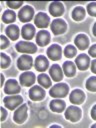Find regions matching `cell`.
Segmentation results:
<instances>
[{
	"label": "cell",
	"mask_w": 96,
	"mask_h": 128,
	"mask_svg": "<svg viewBox=\"0 0 96 128\" xmlns=\"http://www.w3.org/2000/svg\"><path fill=\"white\" fill-rule=\"evenodd\" d=\"M69 91V86L66 83H57L49 90V95L53 98H64Z\"/></svg>",
	"instance_id": "6da1fadb"
},
{
	"label": "cell",
	"mask_w": 96,
	"mask_h": 128,
	"mask_svg": "<svg viewBox=\"0 0 96 128\" xmlns=\"http://www.w3.org/2000/svg\"><path fill=\"white\" fill-rule=\"evenodd\" d=\"M3 102H4V105H5V107L7 109L14 110V109H16L18 106H20L22 104L23 98L20 95L13 94V95H10V96H6L3 99Z\"/></svg>",
	"instance_id": "7a4b0ae2"
},
{
	"label": "cell",
	"mask_w": 96,
	"mask_h": 128,
	"mask_svg": "<svg viewBox=\"0 0 96 128\" xmlns=\"http://www.w3.org/2000/svg\"><path fill=\"white\" fill-rule=\"evenodd\" d=\"M81 115H82L81 109L75 105H71L67 107V109L64 112L65 118L70 122H77L78 120H80Z\"/></svg>",
	"instance_id": "3957f363"
},
{
	"label": "cell",
	"mask_w": 96,
	"mask_h": 128,
	"mask_svg": "<svg viewBox=\"0 0 96 128\" xmlns=\"http://www.w3.org/2000/svg\"><path fill=\"white\" fill-rule=\"evenodd\" d=\"M15 48L18 52L23 54H32V53H35L37 50L36 45L29 41H20L16 44Z\"/></svg>",
	"instance_id": "277c9868"
},
{
	"label": "cell",
	"mask_w": 96,
	"mask_h": 128,
	"mask_svg": "<svg viewBox=\"0 0 96 128\" xmlns=\"http://www.w3.org/2000/svg\"><path fill=\"white\" fill-rule=\"evenodd\" d=\"M50 29L51 31L55 34V35H60L62 33H64L67 29V24L66 22L61 19V18H56L54 19L51 24H50Z\"/></svg>",
	"instance_id": "5b68a950"
},
{
	"label": "cell",
	"mask_w": 96,
	"mask_h": 128,
	"mask_svg": "<svg viewBox=\"0 0 96 128\" xmlns=\"http://www.w3.org/2000/svg\"><path fill=\"white\" fill-rule=\"evenodd\" d=\"M27 105L26 104H21L20 106H18V108L16 109V111L14 112L13 115V120L18 123V124H22L25 122V120L27 119Z\"/></svg>",
	"instance_id": "8992f818"
},
{
	"label": "cell",
	"mask_w": 96,
	"mask_h": 128,
	"mask_svg": "<svg viewBox=\"0 0 96 128\" xmlns=\"http://www.w3.org/2000/svg\"><path fill=\"white\" fill-rule=\"evenodd\" d=\"M33 17H34V10L31 6L26 5L23 8H21L18 12V18L23 23L29 22Z\"/></svg>",
	"instance_id": "52a82bcc"
},
{
	"label": "cell",
	"mask_w": 96,
	"mask_h": 128,
	"mask_svg": "<svg viewBox=\"0 0 96 128\" xmlns=\"http://www.w3.org/2000/svg\"><path fill=\"white\" fill-rule=\"evenodd\" d=\"M33 65V59L31 56L27 55V54H23L22 56H20L17 60V67L18 69L25 71V70H29Z\"/></svg>",
	"instance_id": "ba28073f"
},
{
	"label": "cell",
	"mask_w": 96,
	"mask_h": 128,
	"mask_svg": "<svg viewBox=\"0 0 96 128\" xmlns=\"http://www.w3.org/2000/svg\"><path fill=\"white\" fill-rule=\"evenodd\" d=\"M21 90L20 85L18 84V82L15 79H9L6 81L5 85H4V92L7 95H13V94H17L19 93Z\"/></svg>",
	"instance_id": "9c48e42d"
},
{
	"label": "cell",
	"mask_w": 96,
	"mask_h": 128,
	"mask_svg": "<svg viewBox=\"0 0 96 128\" xmlns=\"http://www.w3.org/2000/svg\"><path fill=\"white\" fill-rule=\"evenodd\" d=\"M35 79L36 77L33 72H23L19 77V83L24 87H30L34 84Z\"/></svg>",
	"instance_id": "30bf717a"
},
{
	"label": "cell",
	"mask_w": 96,
	"mask_h": 128,
	"mask_svg": "<svg viewBox=\"0 0 96 128\" xmlns=\"http://www.w3.org/2000/svg\"><path fill=\"white\" fill-rule=\"evenodd\" d=\"M50 23L49 16L44 12H39L36 16H34V24L38 28H46Z\"/></svg>",
	"instance_id": "8fae6325"
},
{
	"label": "cell",
	"mask_w": 96,
	"mask_h": 128,
	"mask_svg": "<svg viewBox=\"0 0 96 128\" xmlns=\"http://www.w3.org/2000/svg\"><path fill=\"white\" fill-rule=\"evenodd\" d=\"M47 55L48 58L53 60V61H58L61 59L62 55V49L60 45L58 44H52L48 49H47Z\"/></svg>",
	"instance_id": "7c38bea8"
},
{
	"label": "cell",
	"mask_w": 96,
	"mask_h": 128,
	"mask_svg": "<svg viewBox=\"0 0 96 128\" xmlns=\"http://www.w3.org/2000/svg\"><path fill=\"white\" fill-rule=\"evenodd\" d=\"M45 97V90L38 85L33 86L29 90V98L33 101H40Z\"/></svg>",
	"instance_id": "4fadbf2b"
},
{
	"label": "cell",
	"mask_w": 96,
	"mask_h": 128,
	"mask_svg": "<svg viewBox=\"0 0 96 128\" xmlns=\"http://www.w3.org/2000/svg\"><path fill=\"white\" fill-rule=\"evenodd\" d=\"M75 66L80 70H86L90 65V59L87 54H80L75 59Z\"/></svg>",
	"instance_id": "5bb4252c"
},
{
	"label": "cell",
	"mask_w": 96,
	"mask_h": 128,
	"mask_svg": "<svg viewBox=\"0 0 96 128\" xmlns=\"http://www.w3.org/2000/svg\"><path fill=\"white\" fill-rule=\"evenodd\" d=\"M49 75L55 82H59L63 78V71L58 64H53L49 69Z\"/></svg>",
	"instance_id": "9a60e30c"
},
{
	"label": "cell",
	"mask_w": 96,
	"mask_h": 128,
	"mask_svg": "<svg viewBox=\"0 0 96 128\" xmlns=\"http://www.w3.org/2000/svg\"><path fill=\"white\" fill-rule=\"evenodd\" d=\"M85 99V94L80 89H74L69 96V100L72 104H81Z\"/></svg>",
	"instance_id": "2e32d148"
},
{
	"label": "cell",
	"mask_w": 96,
	"mask_h": 128,
	"mask_svg": "<svg viewBox=\"0 0 96 128\" xmlns=\"http://www.w3.org/2000/svg\"><path fill=\"white\" fill-rule=\"evenodd\" d=\"M49 13L52 16L58 17L61 16L64 13V6L61 2L55 1V2H51L49 5Z\"/></svg>",
	"instance_id": "e0dca14e"
},
{
	"label": "cell",
	"mask_w": 96,
	"mask_h": 128,
	"mask_svg": "<svg viewBox=\"0 0 96 128\" xmlns=\"http://www.w3.org/2000/svg\"><path fill=\"white\" fill-rule=\"evenodd\" d=\"M74 44L75 46L80 49V50H84L86 48H88L89 45V38L87 35L85 34H78L75 39H74Z\"/></svg>",
	"instance_id": "ac0fdd59"
},
{
	"label": "cell",
	"mask_w": 96,
	"mask_h": 128,
	"mask_svg": "<svg viewBox=\"0 0 96 128\" xmlns=\"http://www.w3.org/2000/svg\"><path fill=\"white\" fill-rule=\"evenodd\" d=\"M50 42V34L46 30H40L36 35V43L37 45L43 47L46 46Z\"/></svg>",
	"instance_id": "d6986e66"
},
{
	"label": "cell",
	"mask_w": 96,
	"mask_h": 128,
	"mask_svg": "<svg viewBox=\"0 0 96 128\" xmlns=\"http://www.w3.org/2000/svg\"><path fill=\"white\" fill-rule=\"evenodd\" d=\"M48 65H49L48 59L45 56H42V55L37 56V58L34 61V67H35V69L37 71H40V72L45 71L48 68Z\"/></svg>",
	"instance_id": "ffe728a7"
},
{
	"label": "cell",
	"mask_w": 96,
	"mask_h": 128,
	"mask_svg": "<svg viewBox=\"0 0 96 128\" xmlns=\"http://www.w3.org/2000/svg\"><path fill=\"white\" fill-rule=\"evenodd\" d=\"M65 107H66V103L63 100H61V98H55L49 104L50 110L53 112H57V113L62 112L65 109Z\"/></svg>",
	"instance_id": "44dd1931"
},
{
	"label": "cell",
	"mask_w": 96,
	"mask_h": 128,
	"mask_svg": "<svg viewBox=\"0 0 96 128\" xmlns=\"http://www.w3.org/2000/svg\"><path fill=\"white\" fill-rule=\"evenodd\" d=\"M35 32H36L35 31V27L32 24H25L22 27L21 35L25 40H30V39H32L34 37Z\"/></svg>",
	"instance_id": "7402d4cb"
},
{
	"label": "cell",
	"mask_w": 96,
	"mask_h": 128,
	"mask_svg": "<svg viewBox=\"0 0 96 128\" xmlns=\"http://www.w3.org/2000/svg\"><path fill=\"white\" fill-rule=\"evenodd\" d=\"M6 34L8 36L9 39L11 40H17L18 37H19V34H20V31H19V27L15 24H10L7 28H6Z\"/></svg>",
	"instance_id": "603a6c76"
},
{
	"label": "cell",
	"mask_w": 96,
	"mask_h": 128,
	"mask_svg": "<svg viewBox=\"0 0 96 128\" xmlns=\"http://www.w3.org/2000/svg\"><path fill=\"white\" fill-rule=\"evenodd\" d=\"M63 72L67 77L74 76L76 72V66L72 61H66L63 64Z\"/></svg>",
	"instance_id": "cb8c5ba5"
},
{
	"label": "cell",
	"mask_w": 96,
	"mask_h": 128,
	"mask_svg": "<svg viewBox=\"0 0 96 128\" xmlns=\"http://www.w3.org/2000/svg\"><path fill=\"white\" fill-rule=\"evenodd\" d=\"M37 81H38L39 85L42 86L43 88H49V87H51V81H52V80H51L50 77H49L47 74H45V73L39 74V76L37 77Z\"/></svg>",
	"instance_id": "d4e9b609"
},
{
	"label": "cell",
	"mask_w": 96,
	"mask_h": 128,
	"mask_svg": "<svg viewBox=\"0 0 96 128\" xmlns=\"http://www.w3.org/2000/svg\"><path fill=\"white\" fill-rule=\"evenodd\" d=\"M85 17V10L81 6H77L72 11V18L75 21H81Z\"/></svg>",
	"instance_id": "484cf974"
},
{
	"label": "cell",
	"mask_w": 96,
	"mask_h": 128,
	"mask_svg": "<svg viewBox=\"0 0 96 128\" xmlns=\"http://www.w3.org/2000/svg\"><path fill=\"white\" fill-rule=\"evenodd\" d=\"M1 19L4 23L10 24V23L14 22V20L16 19V13L13 10H6L3 13V15L1 16Z\"/></svg>",
	"instance_id": "4316f807"
},
{
	"label": "cell",
	"mask_w": 96,
	"mask_h": 128,
	"mask_svg": "<svg viewBox=\"0 0 96 128\" xmlns=\"http://www.w3.org/2000/svg\"><path fill=\"white\" fill-rule=\"evenodd\" d=\"M76 53H77V49L73 45H67L65 47V49H64V55L66 57H68V58L74 57L76 55Z\"/></svg>",
	"instance_id": "83f0119b"
},
{
	"label": "cell",
	"mask_w": 96,
	"mask_h": 128,
	"mask_svg": "<svg viewBox=\"0 0 96 128\" xmlns=\"http://www.w3.org/2000/svg\"><path fill=\"white\" fill-rule=\"evenodd\" d=\"M10 62H11L10 58L5 53H1L0 54V67L1 68H3V69L7 68L10 65Z\"/></svg>",
	"instance_id": "f1b7e54d"
},
{
	"label": "cell",
	"mask_w": 96,
	"mask_h": 128,
	"mask_svg": "<svg viewBox=\"0 0 96 128\" xmlns=\"http://www.w3.org/2000/svg\"><path fill=\"white\" fill-rule=\"evenodd\" d=\"M86 88L92 92L96 91V77L95 76L88 78V80L86 81Z\"/></svg>",
	"instance_id": "f546056e"
},
{
	"label": "cell",
	"mask_w": 96,
	"mask_h": 128,
	"mask_svg": "<svg viewBox=\"0 0 96 128\" xmlns=\"http://www.w3.org/2000/svg\"><path fill=\"white\" fill-rule=\"evenodd\" d=\"M87 12H88V14H90L93 17L96 15V4H95V2H91L87 5Z\"/></svg>",
	"instance_id": "4dcf8cb0"
},
{
	"label": "cell",
	"mask_w": 96,
	"mask_h": 128,
	"mask_svg": "<svg viewBox=\"0 0 96 128\" xmlns=\"http://www.w3.org/2000/svg\"><path fill=\"white\" fill-rule=\"evenodd\" d=\"M9 45V40L6 36L1 35L0 36V49H4Z\"/></svg>",
	"instance_id": "1f68e13d"
},
{
	"label": "cell",
	"mask_w": 96,
	"mask_h": 128,
	"mask_svg": "<svg viewBox=\"0 0 96 128\" xmlns=\"http://www.w3.org/2000/svg\"><path fill=\"white\" fill-rule=\"evenodd\" d=\"M21 5H22V2H21V1H18V2L8 1V2H7V6H8L9 8H12V9H16V8H19Z\"/></svg>",
	"instance_id": "d6a6232c"
},
{
	"label": "cell",
	"mask_w": 96,
	"mask_h": 128,
	"mask_svg": "<svg viewBox=\"0 0 96 128\" xmlns=\"http://www.w3.org/2000/svg\"><path fill=\"white\" fill-rule=\"evenodd\" d=\"M7 117V111L5 108L0 107V121H4Z\"/></svg>",
	"instance_id": "836d02e7"
},
{
	"label": "cell",
	"mask_w": 96,
	"mask_h": 128,
	"mask_svg": "<svg viewBox=\"0 0 96 128\" xmlns=\"http://www.w3.org/2000/svg\"><path fill=\"white\" fill-rule=\"evenodd\" d=\"M88 53H89V55H90V56H92L93 58H94V57H96V45H95V44H93V45L89 48Z\"/></svg>",
	"instance_id": "e575fe53"
},
{
	"label": "cell",
	"mask_w": 96,
	"mask_h": 128,
	"mask_svg": "<svg viewBox=\"0 0 96 128\" xmlns=\"http://www.w3.org/2000/svg\"><path fill=\"white\" fill-rule=\"evenodd\" d=\"M91 117H92V119H96V105H94L93 107H92V109H91Z\"/></svg>",
	"instance_id": "d590c367"
},
{
	"label": "cell",
	"mask_w": 96,
	"mask_h": 128,
	"mask_svg": "<svg viewBox=\"0 0 96 128\" xmlns=\"http://www.w3.org/2000/svg\"><path fill=\"white\" fill-rule=\"evenodd\" d=\"M90 64H91V71L93 73H96V60H93Z\"/></svg>",
	"instance_id": "8d00e7d4"
},
{
	"label": "cell",
	"mask_w": 96,
	"mask_h": 128,
	"mask_svg": "<svg viewBox=\"0 0 96 128\" xmlns=\"http://www.w3.org/2000/svg\"><path fill=\"white\" fill-rule=\"evenodd\" d=\"M4 75L2 74V73H0V87H2L3 86V84H4Z\"/></svg>",
	"instance_id": "74e56055"
},
{
	"label": "cell",
	"mask_w": 96,
	"mask_h": 128,
	"mask_svg": "<svg viewBox=\"0 0 96 128\" xmlns=\"http://www.w3.org/2000/svg\"><path fill=\"white\" fill-rule=\"evenodd\" d=\"M93 35L96 36V23L93 25Z\"/></svg>",
	"instance_id": "f35d334b"
},
{
	"label": "cell",
	"mask_w": 96,
	"mask_h": 128,
	"mask_svg": "<svg viewBox=\"0 0 96 128\" xmlns=\"http://www.w3.org/2000/svg\"><path fill=\"white\" fill-rule=\"evenodd\" d=\"M51 127H60L59 125H51Z\"/></svg>",
	"instance_id": "ab89813d"
},
{
	"label": "cell",
	"mask_w": 96,
	"mask_h": 128,
	"mask_svg": "<svg viewBox=\"0 0 96 128\" xmlns=\"http://www.w3.org/2000/svg\"><path fill=\"white\" fill-rule=\"evenodd\" d=\"M0 13H1V6H0Z\"/></svg>",
	"instance_id": "60d3db41"
}]
</instances>
